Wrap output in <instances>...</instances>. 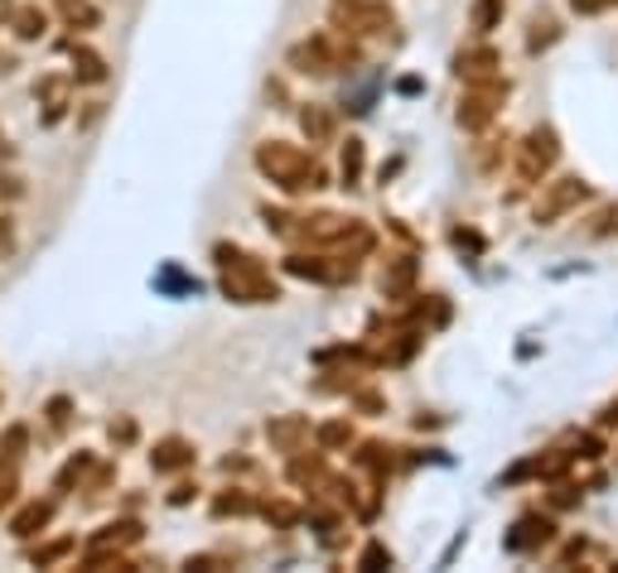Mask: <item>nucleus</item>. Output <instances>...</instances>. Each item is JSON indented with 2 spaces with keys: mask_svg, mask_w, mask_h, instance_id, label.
Returning <instances> with one entry per match:
<instances>
[{
  "mask_svg": "<svg viewBox=\"0 0 618 573\" xmlns=\"http://www.w3.org/2000/svg\"><path fill=\"white\" fill-rule=\"evenodd\" d=\"M256 169L275 183V189H285V193H314V189H324L320 159H310V150H300V145H291V140L256 145Z\"/></svg>",
  "mask_w": 618,
  "mask_h": 573,
  "instance_id": "obj_1",
  "label": "nucleus"
},
{
  "mask_svg": "<svg viewBox=\"0 0 618 573\" xmlns=\"http://www.w3.org/2000/svg\"><path fill=\"white\" fill-rule=\"evenodd\" d=\"M218 270H222V295L237 299V304H275L281 299V285L271 279V270L261 265L256 256H247L242 246H228L222 242L218 251Z\"/></svg>",
  "mask_w": 618,
  "mask_h": 573,
  "instance_id": "obj_2",
  "label": "nucleus"
},
{
  "mask_svg": "<svg viewBox=\"0 0 618 573\" xmlns=\"http://www.w3.org/2000/svg\"><path fill=\"white\" fill-rule=\"evenodd\" d=\"M348 63H353V49L338 34H314L305 44L291 49V68L310 73V77H334V73H344Z\"/></svg>",
  "mask_w": 618,
  "mask_h": 573,
  "instance_id": "obj_3",
  "label": "nucleus"
},
{
  "mask_svg": "<svg viewBox=\"0 0 618 573\" xmlns=\"http://www.w3.org/2000/svg\"><path fill=\"white\" fill-rule=\"evenodd\" d=\"M556 159H561V136L551 126H536L532 136L517 145V183H522V189L542 183L551 169H556Z\"/></svg>",
  "mask_w": 618,
  "mask_h": 573,
  "instance_id": "obj_4",
  "label": "nucleus"
},
{
  "mask_svg": "<svg viewBox=\"0 0 618 573\" xmlns=\"http://www.w3.org/2000/svg\"><path fill=\"white\" fill-rule=\"evenodd\" d=\"M328 20L344 34H387L391 30V0H334Z\"/></svg>",
  "mask_w": 618,
  "mask_h": 573,
  "instance_id": "obj_5",
  "label": "nucleus"
},
{
  "mask_svg": "<svg viewBox=\"0 0 618 573\" xmlns=\"http://www.w3.org/2000/svg\"><path fill=\"white\" fill-rule=\"evenodd\" d=\"M507 102V83L503 77H483V83H464V97H459V126L464 130H483L493 126L497 106Z\"/></svg>",
  "mask_w": 618,
  "mask_h": 573,
  "instance_id": "obj_6",
  "label": "nucleus"
},
{
  "mask_svg": "<svg viewBox=\"0 0 618 573\" xmlns=\"http://www.w3.org/2000/svg\"><path fill=\"white\" fill-rule=\"evenodd\" d=\"M589 198V183L580 174H565V179H551L542 183V198H536V208H532V217L536 226H551V222H561L565 212H575Z\"/></svg>",
  "mask_w": 618,
  "mask_h": 573,
  "instance_id": "obj_7",
  "label": "nucleus"
},
{
  "mask_svg": "<svg viewBox=\"0 0 618 573\" xmlns=\"http://www.w3.org/2000/svg\"><path fill=\"white\" fill-rule=\"evenodd\" d=\"M285 270L300 279H314V285H348L358 275L353 256H334V251H320V256H285Z\"/></svg>",
  "mask_w": 618,
  "mask_h": 573,
  "instance_id": "obj_8",
  "label": "nucleus"
},
{
  "mask_svg": "<svg viewBox=\"0 0 618 573\" xmlns=\"http://www.w3.org/2000/svg\"><path fill=\"white\" fill-rule=\"evenodd\" d=\"M266 438L281 453H305V444H310V420H300V415H281V420H271L266 424Z\"/></svg>",
  "mask_w": 618,
  "mask_h": 573,
  "instance_id": "obj_9",
  "label": "nucleus"
},
{
  "mask_svg": "<svg viewBox=\"0 0 618 573\" xmlns=\"http://www.w3.org/2000/svg\"><path fill=\"white\" fill-rule=\"evenodd\" d=\"M497 49L493 44H479V49H464L454 59V73L464 77V83H483V77H497Z\"/></svg>",
  "mask_w": 618,
  "mask_h": 573,
  "instance_id": "obj_10",
  "label": "nucleus"
},
{
  "mask_svg": "<svg viewBox=\"0 0 618 573\" xmlns=\"http://www.w3.org/2000/svg\"><path fill=\"white\" fill-rule=\"evenodd\" d=\"M551 535H556V526H551L546 516H522V521L512 526V535H507V550H517V554H532L536 544H546Z\"/></svg>",
  "mask_w": 618,
  "mask_h": 573,
  "instance_id": "obj_11",
  "label": "nucleus"
},
{
  "mask_svg": "<svg viewBox=\"0 0 618 573\" xmlns=\"http://www.w3.org/2000/svg\"><path fill=\"white\" fill-rule=\"evenodd\" d=\"M150 468L155 473H184V468H193V444L189 438H160L150 453Z\"/></svg>",
  "mask_w": 618,
  "mask_h": 573,
  "instance_id": "obj_12",
  "label": "nucleus"
},
{
  "mask_svg": "<svg viewBox=\"0 0 618 573\" xmlns=\"http://www.w3.org/2000/svg\"><path fill=\"white\" fill-rule=\"evenodd\" d=\"M49 521H54V501H30V506H24V511L15 516V521H10V535H15V540H30V535H39V530H44Z\"/></svg>",
  "mask_w": 618,
  "mask_h": 573,
  "instance_id": "obj_13",
  "label": "nucleus"
},
{
  "mask_svg": "<svg viewBox=\"0 0 618 573\" xmlns=\"http://www.w3.org/2000/svg\"><path fill=\"white\" fill-rule=\"evenodd\" d=\"M136 540H140L136 521H112V526H102L97 535H92L87 550H112V544H136Z\"/></svg>",
  "mask_w": 618,
  "mask_h": 573,
  "instance_id": "obj_14",
  "label": "nucleus"
},
{
  "mask_svg": "<svg viewBox=\"0 0 618 573\" xmlns=\"http://www.w3.org/2000/svg\"><path fill=\"white\" fill-rule=\"evenodd\" d=\"M411 279H416V261H391L387 265V275H383V295L387 299H401L406 295V289H411Z\"/></svg>",
  "mask_w": 618,
  "mask_h": 573,
  "instance_id": "obj_15",
  "label": "nucleus"
},
{
  "mask_svg": "<svg viewBox=\"0 0 618 573\" xmlns=\"http://www.w3.org/2000/svg\"><path fill=\"white\" fill-rule=\"evenodd\" d=\"M59 15L69 20L73 30H77V24H83V30H97V24H102V15H97V6H92V0H59Z\"/></svg>",
  "mask_w": 618,
  "mask_h": 573,
  "instance_id": "obj_16",
  "label": "nucleus"
},
{
  "mask_svg": "<svg viewBox=\"0 0 618 573\" xmlns=\"http://www.w3.org/2000/svg\"><path fill=\"white\" fill-rule=\"evenodd\" d=\"M73 77L77 83H102V77H107V63H102L92 49H77L73 53Z\"/></svg>",
  "mask_w": 618,
  "mask_h": 573,
  "instance_id": "obj_17",
  "label": "nucleus"
},
{
  "mask_svg": "<svg viewBox=\"0 0 618 573\" xmlns=\"http://www.w3.org/2000/svg\"><path fill=\"white\" fill-rule=\"evenodd\" d=\"M300 126H305L310 140H328V136H334V116L320 112V106H305V112H300Z\"/></svg>",
  "mask_w": 618,
  "mask_h": 573,
  "instance_id": "obj_18",
  "label": "nucleus"
},
{
  "mask_svg": "<svg viewBox=\"0 0 618 573\" xmlns=\"http://www.w3.org/2000/svg\"><path fill=\"white\" fill-rule=\"evenodd\" d=\"M10 30H15L20 39H39L44 34V10H34V6L15 10V15H10Z\"/></svg>",
  "mask_w": 618,
  "mask_h": 573,
  "instance_id": "obj_19",
  "label": "nucleus"
},
{
  "mask_svg": "<svg viewBox=\"0 0 618 573\" xmlns=\"http://www.w3.org/2000/svg\"><path fill=\"white\" fill-rule=\"evenodd\" d=\"M358 468H367L373 477H387V473H391V448H383V444H363Z\"/></svg>",
  "mask_w": 618,
  "mask_h": 573,
  "instance_id": "obj_20",
  "label": "nucleus"
},
{
  "mask_svg": "<svg viewBox=\"0 0 618 573\" xmlns=\"http://www.w3.org/2000/svg\"><path fill=\"white\" fill-rule=\"evenodd\" d=\"M503 10H507V0H473V24H479V30H493V24L503 20Z\"/></svg>",
  "mask_w": 618,
  "mask_h": 573,
  "instance_id": "obj_21",
  "label": "nucleus"
},
{
  "mask_svg": "<svg viewBox=\"0 0 618 573\" xmlns=\"http://www.w3.org/2000/svg\"><path fill=\"white\" fill-rule=\"evenodd\" d=\"M314 438H320V448H344V444H353V429L344 420H334V424H320V434Z\"/></svg>",
  "mask_w": 618,
  "mask_h": 573,
  "instance_id": "obj_22",
  "label": "nucleus"
},
{
  "mask_svg": "<svg viewBox=\"0 0 618 573\" xmlns=\"http://www.w3.org/2000/svg\"><path fill=\"white\" fill-rule=\"evenodd\" d=\"M358 179H363V140H348L344 145V183L353 189Z\"/></svg>",
  "mask_w": 618,
  "mask_h": 573,
  "instance_id": "obj_23",
  "label": "nucleus"
},
{
  "mask_svg": "<svg viewBox=\"0 0 618 573\" xmlns=\"http://www.w3.org/2000/svg\"><path fill=\"white\" fill-rule=\"evenodd\" d=\"M87 468H92V453H77V458L69 463V468L59 473V491H69L73 482H83V477H87Z\"/></svg>",
  "mask_w": 618,
  "mask_h": 573,
  "instance_id": "obj_24",
  "label": "nucleus"
},
{
  "mask_svg": "<svg viewBox=\"0 0 618 573\" xmlns=\"http://www.w3.org/2000/svg\"><path fill=\"white\" fill-rule=\"evenodd\" d=\"M15 487H20V477H15V458H0V506H10V501H15Z\"/></svg>",
  "mask_w": 618,
  "mask_h": 573,
  "instance_id": "obj_25",
  "label": "nucleus"
},
{
  "mask_svg": "<svg viewBox=\"0 0 618 573\" xmlns=\"http://www.w3.org/2000/svg\"><path fill=\"white\" fill-rule=\"evenodd\" d=\"M213 511H218V516H247V511H252V501H247L242 491H232V497H218V501H213Z\"/></svg>",
  "mask_w": 618,
  "mask_h": 573,
  "instance_id": "obj_26",
  "label": "nucleus"
},
{
  "mask_svg": "<svg viewBox=\"0 0 618 573\" xmlns=\"http://www.w3.org/2000/svg\"><path fill=\"white\" fill-rule=\"evenodd\" d=\"M20 453H24V429H10L6 438H0V458H15L20 463Z\"/></svg>",
  "mask_w": 618,
  "mask_h": 573,
  "instance_id": "obj_27",
  "label": "nucleus"
},
{
  "mask_svg": "<svg viewBox=\"0 0 618 573\" xmlns=\"http://www.w3.org/2000/svg\"><path fill=\"white\" fill-rule=\"evenodd\" d=\"M618 0H570L575 15H604V10H614Z\"/></svg>",
  "mask_w": 618,
  "mask_h": 573,
  "instance_id": "obj_28",
  "label": "nucleus"
},
{
  "mask_svg": "<svg viewBox=\"0 0 618 573\" xmlns=\"http://www.w3.org/2000/svg\"><path fill=\"white\" fill-rule=\"evenodd\" d=\"M556 39V20H536L532 24V49H546Z\"/></svg>",
  "mask_w": 618,
  "mask_h": 573,
  "instance_id": "obj_29",
  "label": "nucleus"
},
{
  "mask_svg": "<svg viewBox=\"0 0 618 573\" xmlns=\"http://www.w3.org/2000/svg\"><path fill=\"white\" fill-rule=\"evenodd\" d=\"M73 550V544L69 540H59V544H49V550H34V564H54V559H63V554H69Z\"/></svg>",
  "mask_w": 618,
  "mask_h": 573,
  "instance_id": "obj_30",
  "label": "nucleus"
},
{
  "mask_svg": "<svg viewBox=\"0 0 618 573\" xmlns=\"http://www.w3.org/2000/svg\"><path fill=\"white\" fill-rule=\"evenodd\" d=\"M358 564H363V569H377V564H391V554L383 550V544H373V550H367V554L358 559Z\"/></svg>",
  "mask_w": 618,
  "mask_h": 573,
  "instance_id": "obj_31",
  "label": "nucleus"
},
{
  "mask_svg": "<svg viewBox=\"0 0 618 573\" xmlns=\"http://www.w3.org/2000/svg\"><path fill=\"white\" fill-rule=\"evenodd\" d=\"M599 424H604V429H618V395H614L609 405L599 410Z\"/></svg>",
  "mask_w": 618,
  "mask_h": 573,
  "instance_id": "obj_32",
  "label": "nucleus"
},
{
  "mask_svg": "<svg viewBox=\"0 0 618 573\" xmlns=\"http://www.w3.org/2000/svg\"><path fill=\"white\" fill-rule=\"evenodd\" d=\"M10 251H15V232H10V222L0 217V256H10Z\"/></svg>",
  "mask_w": 618,
  "mask_h": 573,
  "instance_id": "obj_33",
  "label": "nucleus"
},
{
  "mask_svg": "<svg viewBox=\"0 0 618 573\" xmlns=\"http://www.w3.org/2000/svg\"><path fill=\"white\" fill-rule=\"evenodd\" d=\"M49 420H54V424H69V400H54V405H49Z\"/></svg>",
  "mask_w": 618,
  "mask_h": 573,
  "instance_id": "obj_34",
  "label": "nucleus"
}]
</instances>
